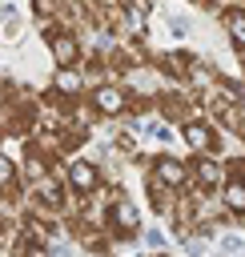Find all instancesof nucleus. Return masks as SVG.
I'll return each instance as SVG.
<instances>
[{
  "label": "nucleus",
  "mask_w": 245,
  "mask_h": 257,
  "mask_svg": "<svg viewBox=\"0 0 245 257\" xmlns=\"http://www.w3.org/2000/svg\"><path fill=\"white\" fill-rule=\"evenodd\" d=\"M225 177H245V157H225Z\"/></svg>",
  "instance_id": "16"
},
{
  "label": "nucleus",
  "mask_w": 245,
  "mask_h": 257,
  "mask_svg": "<svg viewBox=\"0 0 245 257\" xmlns=\"http://www.w3.org/2000/svg\"><path fill=\"white\" fill-rule=\"evenodd\" d=\"M44 249H48V245H40V241L28 237L24 229H16V237H12V245H8V257H44Z\"/></svg>",
  "instance_id": "12"
},
{
  "label": "nucleus",
  "mask_w": 245,
  "mask_h": 257,
  "mask_svg": "<svg viewBox=\"0 0 245 257\" xmlns=\"http://www.w3.org/2000/svg\"><path fill=\"white\" fill-rule=\"evenodd\" d=\"M145 193H149V205L157 217H173V205H177V189H169L153 169H145Z\"/></svg>",
  "instance_id": "8"
},
{
  "label": "nucleus",
  "mask_w": 245,
  "mask_h": 257,
  "mask_svg": "<svg viewBox=\"0 0 245 257\" xmlns=\"http://www.w3.org/2000/svg\"><path fill=\"white\" fill-rule=\"evenodd\" d=\"M145 169H153V173H157V177H161L169 189H177V193L193 185V165H189V161H181V157H173V153H161V157H153Z\"/></svg>",
  "instance_id": "5"
},
{
  "label": "nucleus",
  "mask_w": 245,
  "mask_h": 257,
  "mask_svg": "<svg viewBox=\"0 0 245 257\" xmlns=\"http://www.w3.org/2000/svg\"><path fill=\"white\" fill-rule=\"evenodd\" d=\"M16 229H20V225H16V217H8V213L0 209V249H8V245H12Z\"/></svg>",
  "instance_id": "15"
},
{
  "label": "nucleus",
  "mask_w": 245,
  "mask_h": 257,
  "mask_svg": "<svg viewBox=\"0 0 245 257\" xmlns=\"http://www.w3.org/2000/svg\"><path fill=\"white\" fill-rule=\"evenodd\" d=\"M221 201H225V209H229L233 221H245V177H225Z\"/></svg>",
  "instance_id": "10"
},
{
  "label": "nucleus",
  "mask_w": 245,
  "mask_h": 257,
  "mask_svg": "<svg viewBox=\"0 0 245 257\" xmlns=\"http://www.w3.org/2000/svg\"><path fill=\"white\" fill-rule=\"evenodd\" d=\"M100 225L112 233V241H116V245L137 241V237H141V213H137V205H133L129 197L108 201V205L100 209Z\"/></svg>",
  "instance_id": "2"
},
{
  "label": "nucleus",
  "mask_w": 245,
  "mask_h": 257,
  "mask_svg": "<svg viewBox=\"0 0 245 257\" xmlns=\"http://www.w3.org/2000/svg\"><path fill=\"white\" fill-rule=\"evenodd\" d=\"M129 88L116 84V80H100L88 88V116L92 120H116V116H129Z\"/></svg>",
  "instance_id": "1"
},
{
  "label": "nucleus",
  "mask_w": 245,
  "mask_h": 257,
  "mask_svg": "<svg viewBox=\"0 0 245 257\" xmlns=\"http://www.w3.org/2000/svg\"><path fill=\"white\" fill-rule=\"evenodd\" d=\"M4 137H8V133H4V120H0V141H4Z\"/></svg>",
  "instance_id": "17"
},
{
  "label": "nucleus",
  "mask_w": 245,
  "mask_h": 257,
  "mask_svg": "<svg viewBox=\"0 0 245 257\" xmlns=\"http://www.w3.org/2000/svg\"><path fill=\"white\" fill-rule=\"evenodd\" d=\"M165 80H173V84H189V76H193V68H197V56L193 52H185V48H169V52H157V64H153Z\"/></svg>",
  "instance_id": "6"
},
{
  "label": "nucleus",
  "mask_w": 245,
  "mask_h": 257,
  "mask_svg": "<svg viewBox=\"0 0 245 257\" xmlns=\"http://www.w3.org/2000/svg\"><path fill=\"white\" fill-rule=\"evenodd\" d=\"M28 12H32L36 24H48V20L60 16V0H28Z\"/></svg>",
  "instance_id": "13"
},
{
  "label": "nucleus",
  "mask_w": 245,
  "mask_h": 257,
  "mask_svg": "<svg viewBox=\"0 0 245 257\" xmlns=\"http://www.w3.org/2000/svg\"><path fill=\"white\" fill-rule=\"evenodd\" d=\"M193 185L197 189H209V193H221L225 185V161L217 153H193Z\"/></svg>",
  "instance_id": "7"
},
{
  "label": "nucleus",
  "mask_w": 245,
  "mask_h": 257,
  "mask_svg": "<svg viewBox=\"0 0 245 257\" xmlns=\"http://www.w3.org/2000/svg\"><path fill=\"white\" fill-rule=\"evenodd\" d=\"M64 181H68L72 197H96L100 185H104V173H100V165L88 161V157H68V165H64Z\"/></svg>",
  "instance_id": "4"
},
{
  "label": "nucleus",
  "mask_w": 245,
  "mask_h": 257,
  "mask_svg": "<svg viewBox=\"0 0 245 257\" xmlns=\"http://www.w3.org/2000/svg\"><path fill=\"white\" fill-rule=\"evenodd\" d=\"M181 141H185V149L189 153H217L221 157V141H225V133H221V124L205 112H197L193 120H185L181 124Z\"/></svg>",
  "instance_id": "3"
},
{
  "label": "nucleus",
  "mask_w": 245,
  "mask_h": 257,
  "mask_svg": "<svg viewBox=\"0 0 245 257\" xmlns=\"http://www.w3.org/2000/svg\"><path fill=\"white\" fill-rule=\"evenodd\" d=\"M52 84L60 88V92H68V96H88V76H84V68H56L52 72Z\"/></svg>",
  "instance_id": "11"
},
{
  "label": "nucleus",
  "mask_w": 245,
  "mask_h": 257,
  "mask_svg": "<svg viewBox=\"0 0 245 257\" xmlns=\"http://www.w3.org/2000/svg\"><path fill=\"white\" fill-rule=\"evenodd\" d=\"M217 16H221V28H225L233 52L245 56V4H229V8H221Z\"/></svg>",
  "instance_id": "9"
},
{
  "label": "nucleus",
  "mask_w": 245,
  "mask_h": 257,
  "mask_svg": "<svg viewBox=\"0 0 245 257\" xmlns=\"http://www.w3.org/2000/svg\"><path fill=\"white\" fill-rule=\"evenodd\" d=\"M149 257H169V253H149Z\"/></svg>",
  "instance_id": "18"
},
{
  "label": "nucleus",
  "mask_w": 245,
  "mask_h": 257,
  "mask_svg": "<svg viewBox=\"0 0 245 257\" xmlns=\"http://www.w3.org/2000/svg\"><path fill=\"white\" fill-rule=\"evenodd\" d=\"M112 153H120L125 161H137V137H133L129 128L116 133V137H112Z\"/></svg>",
  "instance_id": "14"
}]
</instances>
